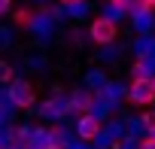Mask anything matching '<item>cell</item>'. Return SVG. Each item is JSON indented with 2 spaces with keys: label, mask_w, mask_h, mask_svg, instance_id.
Masks as SVG:
<instances>
[{
  "label": "cell",
  "mask_w": 155,
  "mask_h": 149,
  "mask_svg": "<svg viewBox=\"0 0 155 149\" xmlns=\"http://www.w3.org/2000/svg\"><path fill=\"white\" fill-rule=\"evenodd\" d=\"M88 37H91V43H97V46H110V43L119 37V28H116V22H113L110 15H101V18L91 22Z\"/></svg>",
  "instance_id": "obj_1"
},
{
  "label": "cell",
  "mask_w": 155,
  "mask_h": 149,
  "mask_svg": "<svg viewBox=\"0 0 155 149\" xmlns=\"http://www.w3.org/2000/svg\"><path fill=\"white\" fill-rule=\"evenodd\" d=\"M34 101H37V94H34V85L31 82H25V79L9 82V104L12 107L28 110V107H34Z\"/></svg>",
  "instance_id": "obj_2"
},
{
  "label": "cell",
  "mask_w": 155,
  "mask_h": 149,
  "mask_svg": "<svg viewBox=\"0 0 155 149\" xmlns=\"http://www.w3.org/2000/svg\"><path fill=\"white\" fill-rule=\"evenodd\" d=\"M128 98H131L134 104H152V101H155V85H152V79H134L131 88H128Z\"/></svg>",
  "instance_id": "obj_3"
},
{
  "label": "cell",
  "mask_w": 155,
  "mask_h": 149,
  "mask_svg": "<svg viewBox=\"0 0 155 149\" xmlns=\"http://www.w3.org/2000/svg\"><path fill=\"white\" fill-rule=\"evenodd\" d=\"M76 131H79V137L82 140H94L97 134H101V119L97 116H91V113H82V119H79V125H76Z\"/></svg>",
  "instance_id": "obj_4"
},
{
  "label": "cell",
  "mask_w": 155,
  "mask_h": 149,
  "mask_svg": "<svg viewBox=\"0 0 155 149\" xmlns=\"http://www.w3.org/2000/svg\"><path fill=\"white\" fill-rule=\"evenodd\" d=\"M134 79H152V73H149V64H146V58H140L137 64H134Z\"/></svg>",
  "instance_id": "obj_5"
},
{
  "label": "cell",
  "mask_w": 155,
  "mask_h": 149,
  "mask_svg": "<svg viewBox=\"0 0 155 149\" xmlns=\"http://www.w3.org/2000/svg\"><path fill=\"white\" fill-rule=\"evenodd\" d=\"M0 82H15V70H12V64H6V61H0Z\"/></svg>",
  "instance_id": "obj_6"
},
{
  "label": "cell",
  "mask_w": 155,
  "mask_h": 149,
  "mask_svg": "<svg viewBox=\"0 0 155 149\" xmlns=\"http://www.w3.org/2000/svg\"><path fill=\"white\" fill-rule=\"evenodd\" d=\"M12 18H15V25H18V28H31V22H34V15H31L28 9H18Z\"/></svg>",
  "instance_id": "obj_7"
},
{
  "label": "cell",
  "mask_w": 155,
  "mask_h": 149,
  "mask_svg": "<svg viewBox=\"0 0 155 149\" xmlns=\"http://www.w3.org/2000/svg\"><path fill=\"white\" fill-rule=\"evenodd\" d=\"M70 107H73V110H88V107H91V98H85V94L79 91V94L70 101Z\"/></svg>",
  "instance_id": "obj_8"
},
{
  "label": "cell",
  "mask_w": 155,
  "mask_h": 149,
  "mask_svg": "<svg viewBox=\"0 0 155 149\" xmlns=\"http://www.w3.org/2000/svg\"><path fill=\"white\" fill-rule=\"evenodd\" d=\"M43 113H46V116H58V113H64V104H61V101H49V104L43 107Z\"/></svg>",
  "instance_id": "obj_9"
},
{
  "label": "cell",
  "mask_w": 155,
  "mask_h": 149,
  "mask_svg": "<svg viewBox=\"0 0 155 149\" xmlns=\"http://www.w3.org/2000/svg\"><path fill=\"white\" fill-rule=\"evenodd\" d=\"M137 3H140V0H113V6H116V9H131V12L137 9Z\"/></svg>",
  "instance_id": "obj_10"
},
{
  "label": "cell",
  "mask_w": 155,
  "mask_h": 149,
  "mask_svg": "<svg viewBox=\"0 0 155 149\" xmlns=\"http://www.w3.org/2000/svg\"><path fill=\"white\" fill-rule=\"evenodd\" d=\"M140 149H155V134H149V137L140 143Z\"/></svg>",
  "instance_id": "obj_11"
},
{
  "label": "cell",
  "mask_w": 155,
  "mask_h": 149,
  "mask_svg": "<svg viewBox=\"0 0 155 149\" xmlns=\"http://www.w3.org/2000/svg\"><path fill=\"white\" fill-rule=\"evenodd\" d=\"M12 9V0H0V15H6Z\"/></svg>",
  "instance_id": "obj_12"
},
{
  "label": "cell",
  "mask_w": 155,
  "mask_h": 149,
  "mask_svg": "<svg viewBox=\"0 0 155 149\" xmlns=\"http://www.w3.org/2000/svg\"><path fill=\"white\" fill-rule=\"evenodd\" d=\"M143 119H146V128L155 134V116H143Z\"/></svg>",
  "instance_id": "obj_13"
},
{
  "label": "cell",
  "mask_w": 155,
  "mask_h": 149,
  "mask_svg": "<svg viewBox=\"0 0 155 149\" xmlns=\"http://www.w3.org/2000/svg\"><path fill=\"white\" fill-rule=\"evenodd\" d=\"M40 149H67V146H64V143H43Z\"/></svg>",
  "instance_id": "obj_14"
},
{
  "label": "cell",
  "mask_w": 155,
  "mask_h": 149,
  "mask_svg": "<svg viewBox=\"0 0 155 149\" xmlns=\"http://www.w3.org/2000/svg\"><path fill=\"white\" fill-rule=\"evenodd\" d=\"M140 3H143L146 9H155V0H140Z\"/></svg>",
  "instance_id": "obj_15"
},
{
  "label": "cell",
  "mask_w": 155,
  "mask_h": 149,
  "mask_svg": "<svg viewBox=\"0 0 155 149\" xmlns=\"http://www.w3.org/2000/svg\"><path fill=\"white\" fill-rule=\"evenodd\" d=\"M61 3H64V6H76V3H79V0H61Z\"/></svg>",
  "instance_id": "obj_16"
},
{
  "label": "cell",
  "mask_w": 155,
  "mask_h": 149,
  "mask_svg": "<svg viewBox=\"0 0 155 149\" xmlns=\"http://www.w3.org/2000/svg\"><path fill=\"white\" fill-rule=\"evenodd\" d=\"M152 85H155V76H152Z\"/></svg>",
  "instance_id": "obj_17"
}]
</instances>
